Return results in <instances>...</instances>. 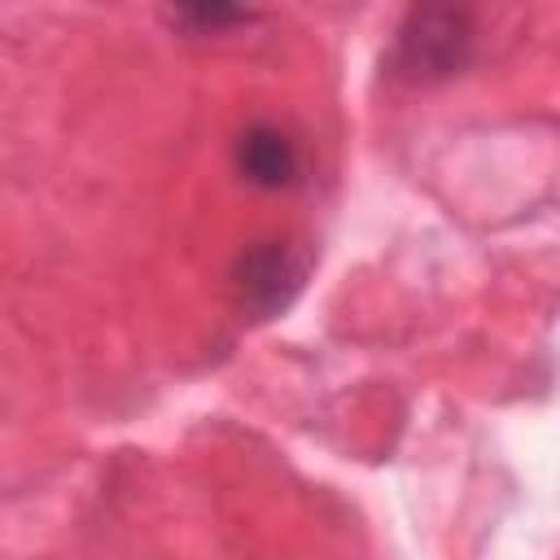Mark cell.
<instances>
[{
    "mask_svg": "<svg viewBox=\"0 0 560 560\" xmlns=\"http://www.w3.org/2000/svg\"><path fill=\"white\" fill-rule=\"evenodd\" d=\"M472 57V18L468 9L424 4L411 9L394 35L389 66L407 83H438L468 66Z\"/></svg>",
    "mask_w": 560,
    "mask_h": 560,
    "instance_id": "1",
    "label": "cell"
},
{
    "mask_svg": "<svg viewBox=\"0 0 560 560\" xmlns=\"http://www.w3.org/2000/svg\"><path fill=\"white\" fill-rule=\"evenodd\" d=\"M232 166L249 188L284 192V188L302 184V144L280 122L254 118L232 140Z\"/></svg>",
    "mask_w": 560,
    "mask_h": 560,
    "instance_id": "3",
    "label": "cell"
},
{
    "mask_svg": "<svg viewBox=\"0 0 560 560\" xmlns=\"http://www.w3.org/2000/svg\"><path fill=\"white\" fill-rule=\"evenodd\" d=\"M171 22L184 26L188 35H219L236 22H254V13L232 4H188V9H171Z\"/></svg>",
    "mask_w": 560,
    "mask_h": 560,
    "instance_id": "4",
    "label": "cell"
},
{
    "mask_svg": "<svg viewBox=\"0 0 560 560\" xmlns=\"http://www.w3.org/2000/svg\"><path fill=\"white\" fill-rule=\"evenodd\" d=\"M311 271V258L284 241V236H258L249 241L232 267H228V289L232 302L245 319H276L293 306V298L302 293Z\"/></svg>",
    "mask_w": 560,
    "mask_h": 560,
    "instance_id": "2",
    "label": "cell"
}]
</instances>
